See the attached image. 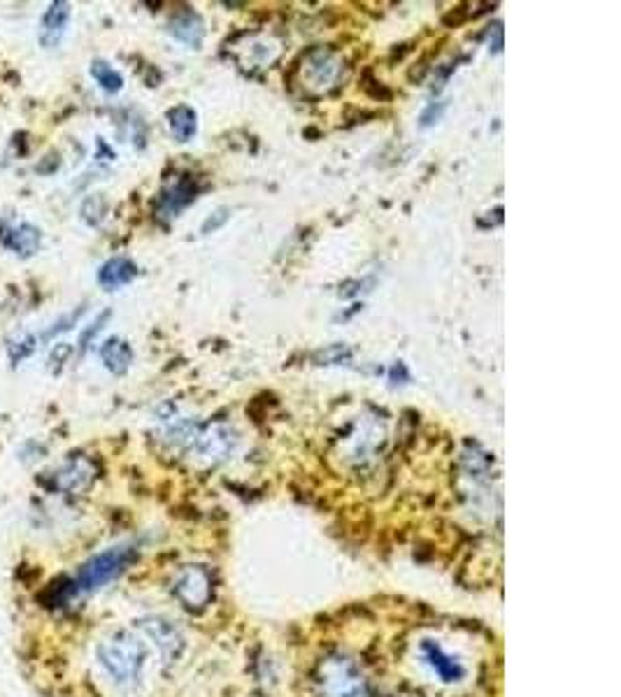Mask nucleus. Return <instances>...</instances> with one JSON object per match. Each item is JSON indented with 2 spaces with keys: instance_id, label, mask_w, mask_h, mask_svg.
Wrapping results in <instances>:
<instances>
[{
  "instance_id": "obj_1",
  "label": "nucleus",
  "mask_w": 621,
  "mask_h": 697,
  "mask_svg": "<svg viewBox=\"0 0 621 697\" xmlns=\"http://www.w3.org/2000/svg\"><path fill=\"white\" fill-rule=\"evenodd\" d=\"M95 656L101 668L110 674V679L121 685L136 684L145 662H147V646L137 635L119 630L98 644Z\"/></svg>"
},
{
  "instance_id": "obj_2",
  "label": "nucleus",
  "mask_w": 621,
  "mask_h": 697,
  "mask_svg": "<svg viewBox=\"0 0 621 697\" xmlns=\"http://www.w3.org/2000/svg\"><path fill=\"white\" fill-rule=\"evenodd\" d=\"M317 688L321 697H370L366 674L352 658L333 653L319 665Z\"/></svg>"
},
{
  "instance_id": "obj_3",
  "label": "nucleus",
  "mask_w": 621,
  "mask_h": 697,
  "mask_svg": "<svg viewBox=\"0 0 621 697\" xmlns=\"http://www.w3.org/2000/svg\"><path fill=\"white\" fill-rule=\"evenodd\" d=\"M136 558L137 551L133 546H126V544L95 554L79 568L78 577H75V588H78V593L98 591L105 584L117 579L119 574H124L136 562Z\"/></svg>"
},
{
  "instance_id": "obj_4",
  "label": "nucleus",
  "mask_w": 621,
  "mask_h": 697,
  "mask_svg": "<svg viewBox=\"0 0 621 697\" xmlns=\"http://www.w3.org/2000/svg\"><path fill=\"white\" fill-rule=\"evenodd\" d=\"M343 56L331 47H314L302 56L298 65L301 86L308 94H328L343 75Z\"/></svg>"
},
{
  "instance_id": "obj_5",
  "label": "nucleus",
  "mask_w": 621,
  "mask_h": 697,
  "mask_svg": "<svg viewBox=\"0 0 621 697\" xmlns=\"http://www.w3.org/2000/svg\"><path fill=\"white\" fill-rule=\"evenodd\" d=\"M172 593L189 611H201L212 600V574L203 565H189L178 574V579L172 581Z\"/></svg>"
},
{
  "instance_id": "obj_6",
  "label": "nucleus",
  "mask_w": 621,
  "mask_h": 697,
  "mask_svg": "<svg viewBox=\"0 0 621 697\" xmlns=\"http://www.w3.org/2000/svg\"><path fill=\"white\" fill-rule=\"evenodd\" d=\"M279 42L272 40L270 36H261V33H252L244 36L243 40L233 45L237 63L243 65L244 70H256V68H268L272 61H277L279 56Z\"/></svg>"
},
{
  "instance_id": "obj_7",
  "label": "nucleus",
  "mask_w": 621,
  "mask_h": 697,
  "mask_svg": "<svg viewBox=\"0 0 621 697\" xmlns=\"http://www.w3.org/2000/svg\"><path fill=\"white\" fill-rule=\"evenodd\" d=\"M137 627L143 630L145 637L154 642L156 649L161 651V656L166 658V660L179 658L184 649V637L170 620L161 619V616H145V619L137 620Z\"/></svg>"
},
{
  "instance_id": "obj_8",
  "label": "nucleus",
  "mask_w": 621,
  "mask_h": 697,
  "mask_svg": "<svg viewBox=\"0 0 621 697\" xmlns=\"http://www.w3.org/2000/svg\"><path fill=\"white\" fill-rule=\"evenodd\" d=\"M237 438L231 432V428L226 426H210L195 432L194 442L189 449L194 451L198 458L205 461H219L228 451H233Z\"/></svg>"
},
{
  "instance_id": "obj_9",
  "label": "nucleus",
  "mask_w": 621,
  "mask_h": 697,
  "mask_svg": "<svg viewBox=\"0 0 621 697\" xmlns=\"http://www.w3.org/2000/svg\"><path fill=\"white\" fill-rule=\"evenodd\" d=\"M72 7L70 3L65 0H56L45 10L40 19V26H37V40L45 49H56L63 40L68 24H70Z\"/></svg>"
},
{
  "instance_id": "obj_10",
  "label": "nucleus",
  "mask_w": 621,
  "mask_h": 697,
  "mask_svg": "<svg viewBox=\"0 0 621 697\" xmlns=\"http://www.w3.org/2000/svg\"><path fill=\"white\" fill-rule=\"evenodd\" d=\"M195 198H198V184H195V179L179 177L178 182L168 186V189L159 195L156 212H159V217H163V219H175V217H179L184 207H189Z\"/></svg>"
},
{
  "instance_id": "obj_11",
  "label": "nucleus",
  "mask_w": 621,
  "mask_h": 697,
  "mask_svg": "<svg viewBox=\"0 0 621 697\" xmlns=\"http://www.w3.org/2000/svg\"><path fill=\"white\" fill-rule=\"evenodd\" d=\"M54 488H59L63 493L78 496V493L87 491L95 479V467L91 465L87 458H78V461L65 463L54 472Z\"/></svg>"
},
{
  "instance_id": "obj_12",
  "label": "nucleus",
  "mask_w": 621,
  "mask_h": 697,
  "mask_svg": "<svg viewBox=\"0 0 621 697\" xmlns=\"http://www.w3.org/2000/svg\"><path fill=\"white\" fill-rule=\"evenodd\" d=\"M42 242V233L37 226L33 224H19L12 226V228H7L0 237V244L5 249H10L14 256L19 258H30V256L37 254V249H40Z\"/></svg>"
},
{
  "instance_id": "obj_13",
  "label": "nucleus",
  "mask_w": 621,
  "mask_h": 697,
  "mask_svg": "<svg viewBox=\"0 0 621 697\" xmlns=\"http://www.w3.org/2000/svg\"><path fill=\"white\" fill-rule=\"evenodd\" d=\"M168 30L175 40L184 42L186 47L198 49L205 40V21L194 10H182L168 21Z\"/></svg>"
},
{
  "instance_id": "obj_14",
  "label": "nucleus",
  "mask_w": 621,
  "mask_h": 697,
  "mask_svg": "<svg viewBox=\"0 0 621 697\" xmlns=\"http://www.w3.org/2000/svg\"><path fill=\"white\" fill-rule=\"evenodd\" d=\"M137 277V266L130 258L124 256H114V258L105 260L98 270V284L105 291H117L128 286L133 279Z\"/></svg>"
},
{
  "instance_id": "obj_15",
  "label": "nucleus",
  "mask_w": 621,
  "mask_h": 697,
  "mask_svg": "<svg viewBox=\"0 0 621 697\" xmlns=\"http://www.w3.org/2000/svg\"><path fill=\"white\" fill-rule=\"evenodd\" d=\"M421 651H424V658H426L433 672L438 674V679H443L444 684H454V681L463 679V665L459 660H454L450 653H444L443 646L426 639V642L421 644Z\"/></svg>"
},
{
  "instance_id": "obj_16",
  "label": "nucleus",
  "mask_w": 621,
  "mask_h": 697,
  "mask_svg": "<svg viewBox=\"0 0 621 697\" xmlns=\"http://www.w3.org/2000/svg\"><path fill=\"white\" fill-rule=\"evenodd\" d=\"M101 361L112 374H126L133 363V348L124 337H110L101 347Z\"/></svg>"
},
{
  "instance_id": "obj_17",
  "label": "nucleus",
  "mask_w": 621,
  "mask_h": 697,
  "mask_svg": "<svg viewBox=\"0 0 621 697\" xmlns=\"http://www.w3.org/2000/svg\"><path fill=\"white\" fill-rule=\"evenodd\" d=\"M168 126H170L172 137H175L178 143H191L195 130H198V114H195L189 105L172 107L170 112H168Z\"/></svg>"
},
{
  "instance_id": "obj_18",
  "label": "nucleus",
  "mask_w": 621,
  "mask_h": 697,
  "mask_svg": "<svg viewBox=\"0 0 621 697\" xmlns=\"http://www.w3.org/2000/svg\"><path fill=\"white\" fill-rule=\"evenodd\" d=\"M89 72L91 78L95 79V84H98L103 91H107V94H119V91L124 89V78H121V72L114 70L112 65L107 63V61L103 59L91 61Z\"/></svg>"
},
{
  "instance_id": "obj_19",
  "label": "nucleus",
  "mask_w": 621,
  "mask_h": 697,
  "mask_svg": "<svg viewBox=\"0 0 621 697\" xmlns=\"http://www.w3.org/2000/svg\"><path fill=\"white\" fill-rule=\"evenodd\" d=\"M107 214V201L103 198V193L89 195L82 205V219L89 226H101Z\"/></svg>"
},
{
  "instance_id": "obj_20",
  "label": "nucleus",
  "mask_w": 621,
  "mask_h": 697,
  "mask_svg": "<svg viewBox=\"0 0 621 697\" xmlns=\"http://www.w3.org/2000/svg\"><path fill=\"white\" fill-rule=\"evenodd\" d=\"M228 219H231V209H228V207H219V209H214V214H210V217H207L205 224H203V228H201V233L203 235H210V233L219 231L221 226H224Z\"/></svg>"
},
{
  "instance_id": "obj_21",
  "label": "nucleus",
  "mask_w": 621,
  "mask_h": 697,
  "mask_svg": "<svg viewBox=\"0 0 621 697\" xmlns=\"http://www.w3.org/2000/svg\"><path fill=\"white\" fill-rule=\"evenodd\" d=\"M444 110H447V105H444V102H431V105H428L419 117L421 128H431V126L438 124L440 119H443Z\"/></svg>"
},
{
  "instance_id": "obj_22",
  "label": "nucleus",
  "mask_w": 621,
  "mask_h": 697,
  "mask_svg": "<svg viewBox=\"0 0 621 697\" xmlns=\"http://www.w3.org/2000/svg\"><path fill=\"white\" fill-rule=\"evenodd\" d=\"M350 348H344L343 344H335V347L324 348L319 354V361H324L321 365H333V363H343V358H350Z\"/></svg>"
}]
</instances>
